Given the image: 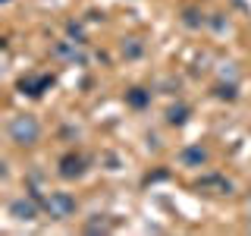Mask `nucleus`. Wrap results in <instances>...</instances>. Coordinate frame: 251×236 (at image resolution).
<instances>
[{
  "mask_svg": "<svg viewBox=\"0 0 251 236\" xmlns=\"http://www.w3.org/2000/svg\"><path fill=\"white\" fill-rule=\"evenodd\" d=\"M6 136H10V142H16L19 148H28V145H35V142L41 139V123H38L31 114H19V117L10 120V126H6Z\"/></svg>",
  "mask_w": 251,
  "mask_h": 236,
  "instance_id": "f257e3e1",
  "label": "nucleus"
},
{
  "mask_svg": "<svg viewBox=\"0 0 251 236\" xmlns=\"http://www.w3.org/2000/svg\"><path fill=\"white\" fill-rule=\"evenodd\" d=\"M44 211L50 214L53 220H66L75 214V199L69 192H50L44 199Z\"/></svg>",
  "mask_w": 251,
  "mask_h": 236,
  "instance_id": "f03ea898",
  "label": "nucleus"
},
{
  "mask_svg": "<svg viewBox=\"0 0 251 236\" xmlns=\"http://www.w3.org/2000/svg\"><path fill=\"white\" fill-rule=\"evenodd\" d=\"M78 44H82V41H57V44H53V57L73 63V66H75V63L82 66V63H85V51Z\"/></svg>",
  "mask_w": 251,
  "mask_h": 236,
  "instance_id": "7ed1b4c3",
  "label": "nucleus"
},
{
  "mask_svg": "<svg viewBox=\"0 0 251 236\" xmlns=\"http://www.w3.org/2000/svg\"><path fill=\"white\" fill-rule=\"evenodd\" d=\"M6 211H10L13 220H35L38 217V202L31 199V195H28V199H16V202H10Z\"/></svg>",
  "mask_w": 251,
  "mask_h": 236,
  "instance_id": "20e7f679",
  "label": "nucleus"
},
{
  "mask_svg": "<svg viewBox=\"0 0 251 236\" xmlns=\"http://www.w3.org/2000/svg\"><path fill=\"white\" fill-rule=\"evenodd\" d=\"M207 161H210V151L204 145H188V148H182V154H179V164H182V167H204Z\"/></svg>",
  "mask_w": 251,
  "mask_h": 236,
  "instance_id": "39448f33",
  "label": "nucleus"
},
{
  "mask_svg": "<svg viewBox=\"0 0 251 236\" xmlns=\"http://www.w3.org/2000/svg\"><path fill=\"white\" fill-rule=\"evenodd\" d=\"M50 85H53V76L41 73V76H25V79L19 82V88L25 91V94H31V98H38V94H44Z\"/></svg>",
  "mask_w": 251,
  "mask_h": 236,
  "instance_id": "423d86ee",
  "label": "nucleus"
},
{
  "mask_svg": "<svg viewBox=\"0 0 251 236\" xmlns=\"http://www.w3.org/2000/svg\"><path fill=\"white\" fill-rule=\"evenodd\" d=\"M57 173H60L63 179H75V177H82V173H85V157H78V154H66V157H60Z\"/></svg>",
  "mask_w": 251,
  "mask_h": 236,
  "instance_id": "0eeeda50",
  "label": "nucleus"
},
{
  "mask_svg": "<svg viewBox=\"0 0 251 236\" xmlns=\"http://www.w3.org/2000/svg\"><path fill=\"white\" fill-rule=\"evenodd\" d=\"M148 101H151V91H145V88H132V91H126V104L135 107V110L148 107Z\"/></svg>",
  "mask_w": 251,
  "mask_h": 236,
  "instance_id": "6e6552de",
  "label": "nucleus"
},
{
  "mask_svg": "<svg viewBox=\"0 0 251 236\" xmlns=\"http://www.w3.org/2000/svg\"><path fill=\"white\" fill-rule=\"evenodd\" d=\"M188 120V107L185 104H173L170 110H167V123L170 126H182Z\"/></svg>",
  "mask_w": 251,
  "mask_h": 236,
  "instance_id": "1a4fd4ad",
  "label": "nucleus"
},
{
  "mask_svg": "<svg viewBox=\"0 0 251 236\" xmlns=\"http://www.w3.org/2000/svg\"><path fill=\"white\" fill-rule=\"evenodd\" d=\"M182 22H185L188 29H201V26H204L207 19H204V13H201V10H195V6H188V10H182Z\"/></svg>",
  "mask_w": 251,
  "mask_h": 236,
  "instance_id": "9d476101",
  "label": "nucleus"
},
{
  "mask_svg": "<svg viewBox=\"0 0 251 236\" xmlns=\"http://www.w3.org/2000/svg\"><path fill=\"white\" fill-rule=\"evenodd\" d=\"M141 51H145V47H141V41H138V38H126V41H123V54H126L129 60L141 57Z\"/></svg>",
  "mask_w": 251,
  "mask_h": 236,
  "instance_id": "9b49d317",
  "label": "nucleus"
},
{
  "mask_svg": "<svg viewBox=\"0 0 251 236\" xmlns=\"http://www.w3.org/2000/svg\"><path fill=\"white\" fill-rule=\"evenodd\" d=\"M217 98L235 101V82H229V85H217Z\"/></svg>",
  "mask_w": 251,
  "mask_h": 236,
  "instance_id": "f8f14e48",
  "label": "nucleus"
},
{
  "mask_svg": "<svg viewBox=\"0 0 251 236\" xmlns=\"http://www.w3.org/2000/svg\"><path fill=\"white\" fill-rule=\"evenodd\" d=\"M235 63H223V66H220V79H229V82H235Z\"/></svg>",
  "mask_w": 251,
  "mask_h": 236,
  "instance_id": "ddd939ff",
  "label": "nucleus"
},
{
  "mask_svg": "<svg viewBox=\"0 0 251 236\" xmlns=\"http://www.w3.org/2000/svg\"><path fill=\"white\" fill-rule=\"evenodd\" d=\"M248 230H251V220H248Z\"/></svg>",
  "mask_w": 251,
  "mask_h": 236,
  "instance_id": "4468645a",
  "label": "nucleus"
}]
</instances>
